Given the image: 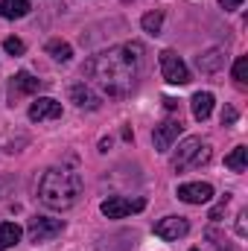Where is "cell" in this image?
I'll return each mask as SVG.
<instances>
[{"label": "cell", "instance_id": "cell-1", "mask_svg": "<svg viewBox=\"0 0 248 251\" xmlns=\"http://www.w3.org/2000/svg\"><path fill=\"white\" fill-rule=\"evenodd\" d=\"M143 47L140 44H120V47H108L102 53H97L94 59L85 62V76L108 97H125L134 88V76H137V59H140Z\"/></svg>", "mask_w": 248, "mask_h": 251}, {"label": "cell", "instance_id": "cell-2", "mask_svg": "<svg viewBox=\"0 0 248 251\" xmlns=\"http://www.w3.org/2000/svg\"><path fill=\"white\" fill-rule=\"evenodd\" d=\"M82 196V178L79 173L70 170H47L41 184H38V199L50 210H67L79 201Z\"/></svg>", "mask_w": 248, "mask_h": 251}, {"label": "cell", "instance_id": "cell-3", "mask_svg": "<svg viewBox=\"0 0 248 251\" xmlns=\"http://www.w3.org/2000/svg\"><path fill=\"white\" fill-rule=\"evenodd\" d=\"M210 143L201 140V137H184L173 155V170L175 173H184V170H193V167H204L210 161Z\"/></svg>", "mask_w": 248, "mask_h": 251}, {"label": "cell", "instance_id": "cell-4", "mask_svg": "<svg viewBox=\"0 0 248 251\" xmlns=\"http://www.w3.org/2000/svg\"><path fill=\"white\" fill-rule=\"evenodd\" d=\"M161 73L170 85H187L190 82V70L187 64L181 62V56L175 50H164L161 53Z\"/></svg>", "mask_w": 248, "mask_h": 251}, {"label": "cell", "instance_id": "cell-5", "mask_svg": "<svg viewBox=\"0 0 248 251\" xmlns=\"http://www.w3.org/2000/svg\"><path fill=\"white\" fill-rule=\"evenodd\" d=\"M181 131H184L181 117H170V120H164L161 126H155V131H152V143H155V149H158V152H170Z\"/></svg>", "mask_w": 248, "mask_h": 251}, {"label": "cell", "instance_id": "cell-6", "mask_svg": "<svg viewBox=\"0 0 248 251\" xmlns=\"http://www.w3.org/2000/svg\"><path fill=\"white\" fill-rule=\"evenodd\" d=\"M143 207H146L143 199H125V196H111V199L102 201V213L108 219H125L131 213H140Z\"/></svg>", "mask_w": 248, "mask_h": 251}, {"label": "cell", "instance_id": "cell-7", "mask_svg": "<svg viewBox=\"0 0 248 251\" xmlns=\"http://www.w3.org/2000/svg\"><path fill=\"white\" fill-rule=\"evenodd\" d=\"M62 231H64V222L62 219H50V216H35V219H29V228H26L32 243H47V240L59 237Z\"/></svg>", "mask_w": 248, "mask_h": 251}, {"label": "cell", "instance_id": "cell-8", "mask_svg": "<svg viewBox=\"0 0 248 251\" xmlns=\"http://www.w3.org/2000/svg\"><path fill=\"white\" fill-rule=\"evenodd\" d=\"M67 97H70V102H76L79 108H88V111H97V108L102 105L99 94H97L88 82H73L70 91H67Z\"/></svg>", "mask_w": 248, "mask_h": 251}, {"label": "cell", "instance_id": "cell-9", "mask_svg": "<svg viewBox=\"0 0 248 251\" xmlns=\"http://www.w3.org/2000/svg\"><path fill=\"white\" fill-rule=\"evenodd\" d=\"M178 199L187 204H207L213 199V187L207 181H190V184L178 187Z\"/></svg>", "mask_w": 248, "mask_h": 251}, {"label": "cell", "instance_id": "cell-10", "mask_svg": "<svg viewBox=\"0 0 248 251\" xmlns=\"http://www.w3.org/2000/svg\"><path fill=\"white\" fill-rule=\"evenodd\" d=\"M62 117V102L50 100V97H38L32 105H29V120L32 123H41V120H59Z\"/></svg>", "mask_w": 248, "mask_h": 251}, {"label": "cell", "instance_id": "cell-11", "mask_svg": "<svg viewBox=\"0 0 248 251\" xmlns=\"http://www.w3.org/2000/svg\"><path fill=\"white\" fill-rule=\"evenodd\" d=\"M187 231H190V222L184 216H164L155 225V234L161 240H181V237H187Z\"/></svg>", "mask_w": 248, "mask_h": 251}, {"label": "cell", "instance_id": "cell-12", "mask_svg": "<svg viewBox=\"0 0 248 251\" xmlns=\"http://www.w3.org/2000/svg\"><path fill=\"white\" fill-rule=\"evenodd\" d=\"M38 88H41V79H35L32 73H26V70L15 73V76H12V102H15V97H24V94H35Z\"/></svg>", "mask_w": 248, "mask_h": 251}, {"label": "cell", "instance_id": "cell-13", "mask_svg": "<svg viewBox=\"0 0 248 251\" xmlns=\"http://www.w3.org/2000/svg\"><path fill=\"white\" fill-rule=\"evenodd\" d=\"M222 64H225V53H222L219 47H213V50L196 56V67H198L201 73H216V70H222Z\"/></svg>", "mask_w": 248, "mask_h": 251}, {"label": "cell", "instance_id": "cell-14", "mask_svg": "<svg viewBox=\"0 0 248 251\" xmlns=\"http://www.w3.org/2000/svg\"><path fill=\"white\" fill-rule=\"evenodd\" d=\"M213 94L210 91H198V94H193V117L201 123V120H207L210 117V111H213Z\"/></svg>", "mask_w": 248, "mask_h": 251}, {"label": "cell", "instance_id": "cell-15", "mask_svg": "<svg viewBox=\"0 0 248 251\" xmlns=\"http://www.w3.org/2000/svg\"><path fill=\"white\" fill-rule=\"evenodd\" d=\"M21 225H15V222H0V251H9L12 246H18L21 243Z\"/></svg>", "mask_w": 248, "mask_h": 251}, {"label": "cell", "instance_id": "cell-16", "mask_svg": "<svg viewBox=\"0 0 248 251\" xmlns=\"http://www.w3.org/2000/svg\"><path fill=\"white\" fill-rule=\"evenodd\" d=\"M29 0H0V18H24L29 12Z\"/></svg>", "mask_w": 248, "mask_h": 251}, {"label": "cell", "instance_id": "cell-17", "mask_svg": "<svg viewBox=\"0 0 248 251\" xmlns=\"http://www.w3.org/2000/svg\"><path fill=\"white\" fill-rule=\"evenodd\" d=\"M47 53L56 59V62H70L73 59V47L62 41V38H53V41H47Z\"/></svg>", "mask_w": 248, "mask_h": 251}, {"label": "cell", "instance_id": "cell-18", "mask_svg": "<svg viewBox=\"0 0 248 251\" xmlns=\"http://www.w3.org/2000/svg\"><path fill=\"white\" fill-rule=\"evenodd\" d=\"M225 167L234 170V173H246V167H248V149L246 146H237V149L225 158Z\"/></svg>", "mask_w": 248, "mask_h": 251}, {"label": "cell", "instance_id": "cell-19", "mask_svg": "<svg viewBox=\"0 0 248 251\" xmlns=\"http://www.w3.org/2000/svg\"><path fill=\"white\" fill-rule=\"evenodd\" d=\"M140 24H143V29H146L149 35H158V32H161V24H164V12H161V9H155V12H146Z\"/></svg>", "mask_w": 248, "mask_h": 251}, {"label": "cell", "instance_id": "cell-20", "mask_svg": "<svg viewBox=\"0 0 248 251\" xmlns=\"http://www.w3.org/2000/svg\"><path fill=\"white\" fill-rule=\"evenodd\" d=\"M204 240H210V246L216 251H234V243H228V237L222 231H216V228H207L204 231Z\"/></svg>", "mask_w": 248, "mask_h": 251}, {"label": "cell", "instance_id": "cell-21", "mask_svg": "<svg viewBox=\"0 0 248 251\" xmlns=\"http://www.w3.org/2000/svg\"><path fill=\"white\" fill-rule=\"evenodd\" d=\"M3 50H6L9 56H24V50H26V44H24L21 38H15V35H9V38L3 41Z\"/></svg>", "mask_w": 248, "mask_h": 251}, {"label": "cell", "instance_id": "cell-22", "mask_svg": "<svg viewBox=\"0 0 248 251\" xmlns=\"http://www.w3.org/2000/svg\"><path fill=\"white\" fill-rule=\"evenodd\" d=\"M234 79H237L240 85L248 79V59H246V56H240V59L234 62Z\"/></svg>", "mask_w": 248, "mask_h": 251}, {"label": "cell", "instance_id": "cell-23", "mask_svg": "<svg viewBox=\"0 0 248 251\" xmlns=\"http://www.w3.org/2000/svg\"><path fill=\"white\" fill-rule=\"evenodd\" d=\"M231 123H237V108L225 105V111H222V126H231Z\"/></svg>", "mask_w": 248, "mask_h": 251}, {"label": "cell", "instance_id": "cell-24", "mask_svg": "<svg viewBox=\"0 0 248 251\" xmlns=\"http://www.w3.org/2000/svg\"><path fill=\"white\" fill-rule=\"evenodd\" d=\"M225 204H228V196H225V199H222V204H216V207H213V210H210V219H213V222H219V216H222V213H225Z\"/></svg>", "mask_w": 248, "mask_h": 251}, {"label": "cell", "instance_id": "cell-25", "mask_svg": "<svg viewBox=\"0 0 248 251\" xmlns=\"http://www.w3.org/2000/svg\"><path fill=\"white\" fill-rule=\"evenodd\" d=\"M237 219H240V222H237V234H240V237H246V234H248V228H246V219H248V213L243 210V213H240Z\"/></svg>", "mask_w": 248, "mask_h": 251}, {"label": "cell", "instance_id": "cell-26", "mask_svg": "<svg viewBox=\"0 0 248 251\" xmlns=\"http://www.w3.org/2000/svg\"><path fill=\"white\" fill-rule=\"evenodd\" d=\"M219 6H222L225 12H234V9H240V6H243V0H219Z\"/></svg>", "mask_w": 248, "mask_h": 251}, {"label": "cell", "instance_id": "cell-27", "mask_svg": "<svg viewBox=\"0 0 248 251\" xmlns=\"http://www.w3.org/2000/svg\"><path fill=\"white\" fill-rule=\"evenodd\" d=\"M193 251H198V249H193Z\"/></svg>", "mask_w": 248, "mask_h": 251}]
</instances>
